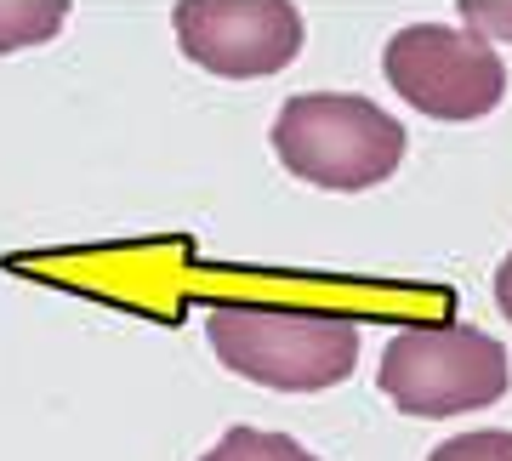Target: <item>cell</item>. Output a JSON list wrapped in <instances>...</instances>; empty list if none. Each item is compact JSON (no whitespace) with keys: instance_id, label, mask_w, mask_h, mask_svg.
Instances as JSON below:
<instances>
[{"instance_id":"1","label":"cell","mask_w":512,"mask_h":461,"mask_svg":"<svg viewBox=\"0 0 512 461\" xmlns=\"http://www.w3.org/2000/svg\"><path fill=\"white\" fill-rule=\"evenodd\" d=\"M205 336L234 376L274 393H325L348 382L359 365V325L319 308H279L239 296L205 314Z\"/></svg>"},{"instance_id":"2","label":"cell","mask_w":512,"mask_h":461,"mask_svg":"<svg viewBox=\"0 0 512 461\" xmlns=\"http://www.w3.org/2000/svg\"><path fill=\"white\" fill-rule=\"evenodd\" d=\"M279 166L330 194H365L387 183L404 160V126L370 97L308 92L285 97L274 114Z\"/></svg>"},{"instance_id":"3","label":"cell","mask_w":512,"mask_h":461,"mask_svg":"<svg viewBox=\"0 0 512 461\" xmlns=\"http://www.w3.org/2000/svg\"><path fill=\"white\" fill-rule=\"evenodd\" d=\"M376 388L404 416H467V410L501 405L512 388L507 348L478 325H404L387 336Z\"/></svg>"},{"instance_id":"4","label":"cell","mask_w":512,"mask_h":461,"mask_svg":"<svg viewBox=\"0 0 512 461\" xmlns=\"http://www.w3.org/2000/svg\"><path fill=\"white\" fill-rule=\"evenodd\" d=\"M387 86L427 120H484L507 97V63L467 23H404L382 52Z\"/></svg>"},{"instance_id":"5","label":"cell","mask_w":512,"mask_h":461,"mask_svg":"<svg viewBox=\"0 0 512 461\" xmlns=\"http://www.w3.org/2000/svg\"><path fill=\"white\" fill-rule=\"evenodd\" d=\"M171 29L188 63L222 80H262L296 63L302 52V12L296 0H177Z\"/></svg>"},{"instance_id":"6","label":"cell","mask_w":512,"mask_h":461,"mask_svg":"<svg viewBox=\"0 0 512 461\" xmlns=\"http://www.w3.org/2000/svg\"><path fill=\"white\" fill-rule=\"evenodd\" d=\"M74 0H0V57L23 52V46H46V40L69 23Z\"/></svg>"},{"instance_id":"7","label":"cell","mask_w":512,"mask_h":461,"mask_svg":"<svg viewBox=\"0 0 512 461\" xmlns=\"http://www.w3.org/2000/svg\"><path fill=\"white\" fill-rule=\"evenodd\" d=\"M200 461H319L308 444H296L291 433H262V427H228Z\"/></svg>"},{"instance_id":"8","label":"cell","mask_w":512,"mask_h":461,"mask_svg":"<svg viewBox=\"0 0 512 461\" xmlns=\"http://www.w3.org/2000/svg\"><path fill=\"white\" fill-rule=\"evenodd\" d=\"M427 461H512V433H507V427L456 433V439H444Z\"/></svg>"},{"instance_id":"9","label":"cell","mask_w":512,"mask_h":461,"mask_svg":"<svg viewBox=\"0 0 512 461\" xmlns=\"http://www.w3.org/2000/svg\"><path fill=\"white\" fill-rule=\"evenodd\" d=\"M456 12L484 40H512V0H456Z\"/></svg>"},{"instance_id":"10","label":"cell","mask_w":512,"mask_h":461,"mask_svg":"<svg viewBox=\"0 0 512 461\" xmlns=\"http://www.w3.org/2000/svg\"><path fill=\"white\" fill-rule=\"evenodd\" d=\"M495 308L512 319V251L501 257V268H495Z\"/></svg>"}]
</instances>
